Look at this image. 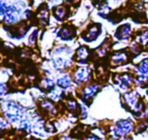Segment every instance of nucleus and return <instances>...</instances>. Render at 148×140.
I'll list each match as a JSON object with an SVG mask.
<instances>
[{"mask_svg":"<svg viewBox=\"0 0 148 140\" xmlns=\"http://www.w3.org/2000/svg\"><path fill=\"white\" fill-rule=\"evenodd\" d=\"M89 55V51L86 47H80L78 50L76 51V55L75 58L77 60H85Z\"/></svg>","mask_w":148,"mask_h":140,"instance_id":"8","label":"nucleus"},{"mask_svg":"<svg viewBox=\"0 0 148 140\" xmlns=\"http://www.w3.org/2000/svg\"><path fill=\"white\" fill-rule=\"evenodd\" d=\"M138 71L141 74H148V59L144 60L138 66Z\"/></svg>","mask_w":148,"mask_h":140,"instance_id":"13","label":"nucleus"},{"mask_svg":"<svg viewBox=\"0 0 148 140\" xmlns=\"http://www.w3.org/2000/svg\"><path fill=\"white\" fill-rule=\"evenodd\" d=\"M133 129V123L131 121L128 120H122V121L118 122L117 125L115 126L113 132L114 136H121L125 135V134L131 132V130Z\"/></svg>","mask_w":148,"mask_h":140,"instance_id":"2","label":"nucleus"},{"mask_svg":"<svg viewBox=\"0 0 148 140\" xmlns=\"http://www.w3.org/2000/svg\"><path fill=\"white\" fill-rule=\"evenodd\" d=\"M73 30L69 27H65L62 29L61 33H60V37L62 39H65V40H68V39H71L72 36H73Z\"/></svg>","mask_w":148,"mask_h":140,"instance_id":"10","label":"nucleus"},{"mask_svg":"<svg viewBox=\"0 0 148 140\" xmlns=\"http://www.w3.org/2000/svg\"><path fill=\"white\" fill-rule=\"evenodd\" d=\"M85 140H99V138L95 135H90V136H88Z\"/></svg>","mask_w":148,"mask_h":140,"instance_id":"16","label":"nucleus"},{"mask_svg":"<svg viewBox=\"0 0 148 140\" xmlns=\"http://www.w3.org/2000/svg\"><path fill=\"white\" fill-rule=\"evenodd\" d=\"M54 14H55V16L57 17L58 19H63L64 17H65L66 15V9L64 8V7H58V8H56L55 10H54Z\"/></svg>","mask_w":148,"mask_h":140,"instance_id":"14","label":"nucleus"},{"mask_svg":"<svg viewBox=\"0 0 148 140\" xmlns=\"http://www.w3.org/2000/svg\"><path fill=\"white\" fill-rule=\"evenodd\" d=\"M130 31H131V27L129 25H125L122 27H120L117 32V37L120 40H126L129 38L130 36Z\"/></svg>","mask_w":148,"mask_h":140,"instance_id":"7","label":"nucleus"},{"mask_svg":"<svg viewBox=\"0 0 148 140\" xmlns=\"http://www.w3.org/2000/svg\"><path fill=\"white\" fill-rule=\"evenodd\" d=\"M99 27L97 25H92L88 29L87 33L83 36V39L87 42H91V41H95L97 37H99Z\"/></svg>","mask_w":148,"mask_h":140,"instance_id":"5","label":"nucleus"},{"mask_svg":"<svg viewBox=\"0 0 148 140\" xmlns=\"http://www.w3.org/2000/svg\"><path fill=\"white\" fill-rule=\"evenodd\" d=\"M97 91H99V86H97V85H95V84L88 85V86H86L82 91V95L85 100H89L97 93Z\"/></svg>","mask_w":148,"mask_h":140,"instance_id":"6","label":"nucleus"},{"mask_svg":"<svg viewBox=\"0 0 148 140\" xmlns=\"http://www.w3.org/2000/svg\"><path fill=\"white\" fill-rule=\"evenodd\" d=\"M39 16H40V19L43 21L44 23H47L48 21V16H49V13H48V10L46 8H42L40 9L39 11Z\"/></svg>","mask_w":148,"mask_h":140,"instance_id":"15","label":"nucleus"},{"mask_svg":"<svg viewBox=\"0 0 148 140\" xmlns=\"http://www.w3.org/2000/svg\"><path fill=\"white\" fill-rule=\"evenodd\" d=\"M2 110L5 115H6L7 119H9L12 122L19 121L21 118L23 117L21 109L13 102H7L5 105L2 106Z\"/></svg>","mask_w":148,"mask_h":140,"instance_id":"1","label":"nucleus"},{"mask_svg":"<svg viewBox=\"0 0 148 140\" xmlns=\"http://www.w3.org/2000/svg\"><path fill=\"white\" fill-rule=\"evenodd\" d=\"M147 95H148V91H147Z\"/></svg>","mask_w":148,"mask_h":140,"instance_id":"18","label":"nucleus"},{"mask_svg":"<svg viewBox=\"0 0 148 140\" xmlns=\"http://www.w3.org/2000/svg\"><path fill=\"white\" fill-rule=\"evenodd\" d=\"M147 48H148V44H147Z\"/></svg>","mask_w":148,"mask_h":140,"instance_id":"17","label":"nucleus"},{"mask_svg":"<svg viewBox=\"0 0 148 140\" xmlns=\"http://www.w3.org/2000/svg\"><path fill=\"white\" fill-rule=\"evenodd\" d=\"M90 71L87 67H80L74 72L73 77L76 82H85L89 78Z\"/></svg>","mask_w":148,"mask_h":140,"instance_id":"4","label":"nucleus"},{"mask_svg":"<svg viewBox=\"0 0 148 140\" xmlns=\"http://www.w3.org/2000/svg\"><path fill=\"white\" fill-rule=\"evenodd\" d=\"M70 83H71V80H70V77L68 75H64L57 80V84L61 87H64V89L69 86Z\"/></svg>","mask_w":148,"mask_h":140,"instance_id":"12","label":"nucleus"},{"mask_svg":"<svg viewBox=\"0 0 148 140\" xmlns=\"http://www.w3.org/2000/svg\"><path fill=\"white\" fill-rule=\"evenodd\" d=\"M40 86H41V89H44V91H50V89H53L54 83H53V81H52L51 79L45 78V79H43V80L41 81V83H40Z\"/></svg>","mask_w":148,"mask_h":140,"instance_id":"11","label":"nucleus"},{"mask_svg":"<svg viewBox=\"0 0 148 140\" xmlns=\"http://www.w3.org/2000/svg\"><path fill=\"white\" fill-rule=\"evenodd\" d=\"M114 63H123L127 60V54L124 53V52H119V53H116L112 57Z\"/></svg>","mask_w":148,"mask_h":140,"instance_id":"9","label":"nucleus"},{"mask_svg":"<svg viewBox=\"0 0 148 140\" xmlns=\"http://www.w3.org/2000/svg\"><path fill=\"white\" fill-rule=\"evenodd\" d=\"M19 17V10H17L14 6H9L6 8L4 16L2 19H4L7 23H13L18 19Z\"/></svg>","mask_w":148,"mask_h":140,"instance_id":"3","label":"nucleus"}]
</instances>
